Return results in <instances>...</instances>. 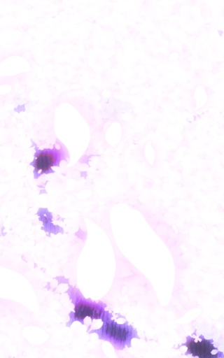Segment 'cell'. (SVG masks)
Listing matches in <instances>:
<instances>
[{
	"instance_id": "obj_1",
	"label": "cell",
	"mask_w": 224,
	"mask_h": 358,
	"mask_svg": "<svg viewBox=\"0 0 224 358\" xmlns=\"http://www.w3.org/2000/svg\"><path fill=\"white\" fill-rule=\"evenodd\" d=\"M113 315L109 312L102 320V326L97 329L89 331L90 334H97L98 338L109 342L116 350H122L125 347H132L133 338L139 339L137 331L126 321L123 324H119L112 320Z\"/></svg>"
},
{
	"instance_id": "obj_2",
	"label": "cell",
	"mask_w": 224,
	"mask_h": 358,
	"mask_svg": "<svg viewBox=\"0 0 224 358\" xmlns=\"http://www.w3.org/2000/svg\"><path fill=\"white\" fill-rule=\"evenodd\" d=\"M68 286L69 288L66 293L74 306V310L69 314V321L66 322V327H70L73 322L76 321L85 324L84 320L87 317L92 320H102L107 314L108 311L105 310V308L107 306L106 303L85 299L76 287L69 284Z\"/></svg>"
},
{
	"instance_id": "obj_3",
	"label": "cell",
	"mask_w": 224,
	"mask_h": 358,
	"mask_svg": "<svg viewBox=\"0 0 224 358\" xmlns=\"http://www.w3.org/2000/svg\"><path fill=\"white\" fill-rule=\"evenodd\" d=\"M32 143L35 153L34 159L29 164L34 167V178H38L43 174L54 173L52 167L59 166L62 160L66 161L68 154L62 145L57 148L55 144L52 148L40 150L33 141Z\"/></svg>"
},
{
	"instance_id": "obj_4",
	"label": "cell",
	"mask_w": 224,
	"mask_h": 358,
	"mask_svg": "<svg viewBox=\"0 0 224 358\" xmlns=\"http://www.w3.org/2000/svg\"><path fill=\"white\" fill-rule=\"evenodd\" d=\"M200 341H196L191 336H187L186 342L178 345L176 349L185 346L187 348L185 355H190L198 358H224V353L214 346L213 339H206L203 335L199 336Z\"/></svg>"
}]
</instances>
